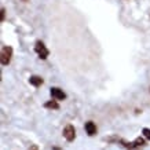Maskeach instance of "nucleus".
<instances>
[{"label": "nucleus", "instance_id": "1", "mask_svg": "<svg viewBox=\"0 0 150 150\" xmlns=\"http://www.w3.org/2000/svg\"><path fill=\"white\" fill-rule=\"evenodd\" d=\"M11 58H13V48L8 46H4L1 48V52H0V62L3 66L8 65L11 62Z\"/></svg>", "mask_w": 150, "mask_h": 150}, {"label": "nucleus", "instance_id": "2", "mask_svg": "<svg viewBox=\"0 0 150 150\" xmlns=\"http://www.w3.org/2000/svg\"><path fill=\"white\" fill-rule=\"evenodd\" d=\"M35 51H36V54L39 55V58H41V59H47L48 54H50L48 50H47L46 44L40 40H37L36 43H35Z\"/></svg>", "mask_w": 150, "mask_h": 150}, {"label": "nucleus", "instance_id": "3", "mask_svg": "<svg viewBox=\"0 0 150 150\" xmlns=\"http://www.w3.org/2000/svg\"><path fill=\"white\" fill-rule=\"evenodd\" d=\"M64 137L68 142L74 141V138H76V129H74V127H73L72 124H68L64 128Z\"/></svg>", "mask_w": 150, "mask_h": 150}, {"label": "nucleus", "instance_id": "4", "mask_svg": "<svg viewBox=\"0 0 150 150\" xmlns=\"http://www.w3.org/2000/svg\"><path fill=\"white\" fill-rule=\"evenodd\" d=\"M50 94H51V96L57 100H64L65 98H66V94L64 92V90H61L58 87H52L50 90Z\"/></svg>", "mask_w": 150, "mask_h": 150}, {"label": "nucleus", "instance_id": "5", "mask_svg": "<svg viewBox=\"0 0 150 150\" xmlns=\"http://www.w3.org/2000/svg\"><path fill=\"white\" fill-rule=\"evenodd\" d=\"M84 128H86V132L90 135V137H94L96 134V125L94 124V121H87Z\"/></svg>", "mask_w": 150, "mask_h": 150}, {"label": "nucleus", "instance_id": "6", "mask_svg": "<svg viewBox=\"0 0 150 150\" xmlns=\"http://www.w3.org/2000/svg\"><path fill=\"white\" fill-rule=\"evenodd\" d=\"M29 83H30L33 87H40L41 84H43V79H41L40 76H30Z\"/></svg>", "mask_w": 150, "mask_h": 150}, {"label": "nucleus", "instance_id": "7", "mask_svg": "<svg viewBox=\"0 0 150 150\" xmlns=\"http://www.w3.org/2000/svg\"><path fill=\"white\" fill-rule=\"evenodd\" d=\"M142 146H145V139L143 138H137L134 143H131V150L132 149H139Z\"/></svg>", "mask_w": 150, "mask_h": 150}, {"label": "nucleus", "instance_id": "8", "mask_svg": "<svg viewBox=\"0 0 150 150\" xmlns=\"http://www.w3.org/2000/svg\"><path fill=\"white\" fill-rule=\"evenodd\" d=\"M44 108L46 109H59V103H58V100L55 99V100H48V102H46V105H44Z\"/></svg>", "mask_w": 150, "mask_h": 150}, {"label": "nucleus", "instance_id": "9", "mask_svg": "<svg viewBox=\"0 0 150 150\" xmlns=\"http://www.w3.org/2000/svg\"><path fill=\"white\" fill-rule=\"evenodd\" d=\"M142 134H143V137L145 138L150 139V129L149 128H143V129H142Z\"/></svg>", "mask_w": 150, "mask_h": 150}, {"label": "nucleus", "instance_id": "10", "mask_svg": "<svg viewBox=\"0 0 150 150\" xmlns=\"http://www.w3.org/2000/svg\"><path fill=\"white\" fill-rule=\"evenodd\" d=\"M4 13H6V10L1 8V21H4Z\"/></svg>", "mask_w": 150, "mask_h": 150}, {"label": "nucleus", "instance_id": "11", "mask_svg": "<svg viewBox=\"0 0 150 150\" xmlns=\"http://www.w3.org/2000/svg\"><path fill=\"white\" fill-rule=\"evenodd\" d=\"M52 150H61L59 147H52Z\"/></svg>", "mask_w": 150, "mask_h": 150}]
</instances>
